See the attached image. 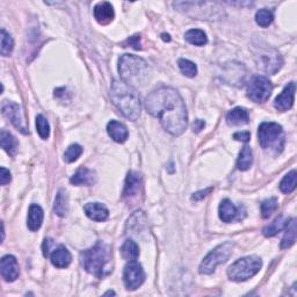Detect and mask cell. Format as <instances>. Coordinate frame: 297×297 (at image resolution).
Segmentation results:
<instances>
[{"mask_svg": "<svg viewBox=\"0 0 297 297\" xmlns=\"http://www.w3.org/2000/svg\"><path fill=\"white\" fill-rule=\"evenodd\" d=\"M145 109L152 116L159 118L166 132L180 136L188 124L187 108L179 93L172 87H158L145 98Z\"/></svg>", "mask_w": 297, "mask_h": 297, "instance_id": "obj_1", "label": "cell"}, {"mask_svg": "<svg viewBox=\"0 0 297 297\" xmlns=\"http://www.w3.org/2000/svg\"><path fill=\"white\" fill-rule=\"evenodd\" d=\"M80 263L82 267L98 279H102L113 272L112 251L109 245L104 241L97 244L80 253Z\"/></svg>", "mask_w": 297, "mask_h": 297, "instance_id": "obj_2", "label": "cell"}, {"mask_svg": "<svg viewBox=\"0 0 297 297\" xmlns=\"http://www.w3.org/2000/svg\"><path fill=\"white\" fill-rule=\"evenodd\" d=\"M110 98L116 108L132 121H136L141 115V99L137 91L123 81L114 80L110 89Z\"/></svg>", "mask_w": 297, "mask_h": 297, "instance_id": "obj_3", "label": "cell"}, {"mask_svg": "<svg viewBox=\"0 0 297 297\" xmlns=\"http://www.w3.org/2000/svg\"><path fill=\"white\" fill-rule=\"evenodd\" d=\"M118 73L122 81L129 86H144L149 80L150 69L143 58L135 55H123L118 59Z\"/></svg>", "mask_w": 297, "mask_h": 297, "instance_id": "obj_4", "label": "cell"}, {"mask_svg": "<svg viewBox=\"0 0 297 297\" xmlns=\"http://www.w3.org/2000/svg\"><path fill=\"white\" fill-rule=\"evenodd\" d=\"M258 138L261 148L281 153L284 148V133L282 126L274 122H264L258 130Z\"/></svg>", "mask_w": 297, "mask_h": 297, "instance_id": "obj_5", "label": "cell"}, {"mask_svg": "<svg viewBox=\"0 0 297 297\" xmlns=\"http://www.w3.org/2000/svg\"><path fill=\"white\" fill-rule=\"evenodd\" d=\"M263 266V261L257 256H248L233 263L228 269V276L236 282L246 281L254 276Z\"/></svg>", "mask_w": 297, "mask_h": 297, "instance_id": "obj_6", "label": "cell"}, {"mask_svg": "<svg viewBox=\"0 0 297 297\" xmlns=\"http://www.w3.org/2000/svg\"><path fill=\"white\" fill-rule=\"evenodd\" d=\"M233 247H235V244L232 241H225V243L214 248L200 265L201 274H211L219 265L225 263L229 259V257L231 256L233 251Z\"/></svg>", "mask_w": 297, "mask_h": 297, "instance_id": "obj_7", "label": "cell"}, {"mask_svg": "<svg viewBox=\"0 0 297 297\" xmlns=\"http://www.w3.org/2000/svg\"><path fill=\"white\" fill-rule=\"evenodd\" d=\"M273 91L272 82L264 76H256L252 78L247 89V97L257 104L266 102L271 97Z\"/></svg>", "mask_w": 297, "mask_h": 297, "instance_id": "obj_8", "label": "cell"}, {"mask_svg": "<svg viewBox=\"0 0 297 297\" xmlns=\"http://www.w3.org/2000/svg\"><path fill=\"white\" fill-rule=\"evenodd\" d=\"M3 115L7 120L11 121V123L17 128L20 133L23 135L28 134V126L25 120V113H23L22 107L15 104L13 101H5L2 106Z\"/></svg>", "mask_w": 297, "mask_h": 297, "instance_id": "obj_9", "label": "cell"}, {"mask_svg": "<svg viewBox=\"0 0 297 297\" xmlns=\"http://www.w3.org/2000/svg\"><path fill=\"white\" fill-rule=\"evenodd\" d=\"M145 280V273L143 267L136 260L128 261L123 271V282L128 290H136L143 284Z\"/></svg>", "mask_w": 297, "mask_h": 297, "instance_id": "obj_10", "label": "cell"}, {"mask_svg": "<svg viewBox=\"0 0 297 297\" xmlns=\"http://www.w3.org/2000/svg\"><path fill=\"white\" fill-rule=\"evenodd\" d=\"M256 57L258 59L259 66L269 74H275L283 64L282 57L274 49L261 50L259 56Z\"/></svg>", "mask_w": 297, "mask_h": 297, "instance_id": "obj_11", "label": "cell"}, {"mask_svg": "<svg viewBox=\"0 0 297 297\" xmlns=\"http://www.w3.org/2000/svg\"><path fill=\"white\" fill-rule=\"evenodd\" d=\"M294 98H295V82H289V84L284 87L282 92L276 97L274 101L275 108L278 109L279 112H286V110L290 109L292 105H294Z\"/></svg>", "mask_w": 297, "mask_h": 297, "instance_id": "obj_12", "label": "cell"}, {"mask_svg": "<svg viewBox=\"0 0 297 297\" xmlns=\"http://www.w3.org/2000/svg\"><path fill=\"white\" fill-rule=\"evenodd\" d=\"M0 269H2V275L7 282H13V281L19 278L20 271L17 259L13 256H5L3 257L2 264H0Z\"/></svg>", "mask_w": 297, "mask_h": 297, "instance_id": "obj_13", "label": "cell"}, {"mask_svg": "<svg viewBox=\"0 0 297 297\" xmlns=\"http://www.w3.org/2000/svg\"><path fill=\"white\" fill-rule=\"evenodd\" d=\"M142 188V177L138 172L130 171L126 176L123 196L125 199H134L138 195Z\"/></svg>", "mask_w": 297, "mask_h": 297, "instance_id": "obj_14", "label": "cell"}, {"mask_svg": "<svg viewBox=\"0 0 297 297\" xmlns=\"http://www.w3.org/2000/svg\"><path fill=\"white\" fill-rule=\"evenodd\" d=\"M93 13L97 21L102 26L108 25V23L113 21L114 17H115L112 4L108 2H102L97 4L96 7H94Z\"/></svg>", "mask_w": 297, "mask_h": 297, "instance_id": "obj_15", "label": "cell"}, {"mask_svg": "<svg viewBox=\"0 0 297 297\" xmlns=\"http://www.w3.org/2000/svg\"><path fill=\"white\" fill-rule=\"evenodd\" d=\"M84 211L89 219L96 222H104L109 216V211L106 205L99 202H91V203L85 204Z\"/></svg>", "mask_w": 297, "mask_h": 297, "instance_id": "obj_16", "label": "cell"}, {"mask_svg": "<svg viewBox=\"0 0 297 297\" xmlns=\"http://www.w3.org/2000/svg\"><path fill=\"white\" fill-rule=\"evenodd\" d=\"M107 133L110 137H112L113 141H115L116 143H124V142L128 140L129 132L126 129V126L121 123L118 121H110L108 124H107Z\"/></svg>", "mask_w": 297, "mask_h": 297, "instance_id": "obj_17", "label": "cell"}, {"mask_svg": "<svg viewBox=\"0 0 297 297\" xmlns=\"http://www.w3.org/2000/svg\"><path fill=\"white\" fill-rule=\"evenodd\" d=\"M220 219L224 223H230L232 221L240 220L239 209L236 208V205L229 199H225L220 204Z\"/></svg>", "mask_w": 297, "mask_h": 297, "instance_id": "obj_18", "label": "cell"}, {"mask_svg": "<svg viewBox=\"0 0 297 297\" xmlns=\"http://www.w3.org/2000/svg\"><path fill=\"white\" fill-rule=\"evenodd\" d=\"M51 264L54 265L55 267L57 268H66L71 264V260H72V257H71V253L69 252L65 246H58L55 248L53 253L50 256Z\"/></svg>", "mask_w": 297, "mask_h": 297, "instance_id": "obj_19", "label": "cell"}, {"mask_svg": "<svg viewBox=\"0 0 297 297\" xmlns=\"http://www.w3.org/2000/svg\"><path fill=\"white\" fill-rule=\"evenodd\" d=\"M71 184L76 186H93L96 184V173L87 167H80L71 178Z\"/></svg>", "mask_w": 297, "mask_h": 297, "instance_id": "obj_20", "label": "cell"}, {"mask_svg": "<svg viewBox=\"0 0 297 297\" xmlns=\"http://www.w3.org/2000/svg\"><path fill=\"white\" fill-rule=\"evenodd\" d=\"M43 210L38 204H31L28 210V220L27 225L30 231H37L43 223Z\"/></svg>", "mask_w": 297, "mask_h": 297, "instance_id": "obj_21", "label": "cell"}, {"mask_svg": "<svg viewBox=\"0 0 297 297\" xmlns=\"http://www.w3.org/2000/svg\"><path fill=\"white\" fill-rule=\"evenodd\" d=\"M227 121L230 125L246 124L249 121V114L247 109L243 108V107H236L228 113Z\"/></svg>", "mask_w": 297, "mask_h": 297, "instance_id": "obj_22", "label": "cell"}, {"mask_svg": "<svg viewBox=\"0 0 297 297\" xmlns=\"http://www.w3.org/2000/svg\"><path fill=\"white\" fill-rule=\"evenodd\" d=\"M122 258L126 261L136 260L140 257V248L138 245L132 239H126L121 247Z\"/></svg>", "mask_w": 297, "mask_h": 297, "instance_id": "obj_23", "label": "cell"}, {"mask_svg": "<svg viewBox=\"0 0 297 297\" xmlns=\"http://www.w3.org/2000/svg\"><path fill=\"white\" fill-rule=\"evenodd\" d=\"M284 229H286V233L281 241V248H289L296 241V220L292 219L289 221Z\"/></svg>", "mask_w": 297, "mask_h": 297, "instance_id": "obj_24", "label": "cell"}, {"mask_svg": "<svg viewBox=\"0 0 297 297\" xmlns=\"http://www.w3.org/2000/svg\"><path fill=\"white\" fill-rule=\"evenodd\" d=\"M0 143H2V148L11 156H13L17 152L18 141L15 140L13 135L7 133L6 130H3L2 134H0Z\"/></svg>", "mask_w": 297, "mask_h": 297, "instance_id": "obj_25", "label": "cell"}, {"mask_svg": "<svg viewBox=\"0 0 297 297\" xmlns=\"http://www.w3.org/2000/svg\"><path fill=\"white\" fill-rule=\"evenodd\" d=\"M67 209H69V205H67V195L64 189H59L56 199H55V204H54V211L59 217H64L67 214Z\"/></svg>", "mask_w": 297, "mask_h": 297, "instance_id": "obj_26", "label": "cell"}, {"mask_svg": "<svg viewBox=\"0 0 297 297\" xmlns=\"http://www.w3.org/2000/svg\"><path fill=\"white\" fill-rule=\"evenodd\" d=\"M185 38L188 43H191V45H193V46H197V47H202V46L207 45V42H208L207 35H205L204 31L201 30V29L188 30L187 33L185 34Z\"/></svg>", "mask_w": 297, "mask_h": 297, "instance_id": "obj_27", "label": "cell"}, {"mask_svg": "<svg viewBox=\"0 0 297 297\" xmlns=\"http://www.w3.org/2000/svg\"><path fill=\"white\" fill-rule=\"evenodd\" d=\"M253 163V156H252V150L249 146H244L241 149L239 153L238 159H237V167H238L240 171H247V169L251 167Z\"/></svg>", "mask_w": 297, "mask_h": 297, "instance_id": "obj_28", "label": "cell"}, {"mask_svg": "<svg viewBox=\"0 0 297 297\" xmlns=\"http://www.w3.org/2000/svg\"><path fill=\"white\" fill-rule=\"evenodd\" d=\"M145 225V215L143 211H136L134 213V215L130 217L126 224V230L138 232L143 229Z\"/></svg>", "mask_w": 297, "mask_h": 297, "instance_id": "obj_29", "label": "cell"}, {"mask_svg": "<svg viewBox=\"0 0 297 297\" xmlns=\"http://www.w3.org/2000/svg\"><path fill=\"white\" fill-rule=\"evenodd\" d=\"M288 222L284 220L283 216H280L278 219H275L271 224L264 229V235L266 237H273L278 235L280 231H282L286 228Z\"/></svg>", "mask_w": 297, "mask_h": 297, "instance_id": "obj_30", "label": "cell"}, {"mask_svg": "<svg viewBox=\"0 0 297 297\" xmlns=\"http://www.w3.org/2000/svg\"><path fill=\"white\" fill-rule=\"evenodd\" d=\"M296 188V171L292 169L291 172L284 176V178L280 184L281 192L284 194H290Z\"/></svg>", "mask_w": 297, "mask_h": 297, "instance_id": "obj_31", "label": "cell"}, {"mask_svg": "<svg viewBox=\"0 0 297 297\" xmlns=\"http://www.w3.org/2000/svg\"><path fill=\"white\" fill-rule=\"evenodd\" d=\"M14 48V41L12 38L11 35L7 33L5 29H2V49H0V53H2L3 56H10L13 51Z\"/></svg>", "mask_w": 297, "mask_h": 297, "instance_id": "obj_32", "label": "cell"}, {"mask_svg": "<svg viewBox=\"0 0 297 297\" xmlns=\"http://www.w3.org/2000/svg\"><path fill=\"white\" fill-rule=\"evenodd\" d=\"M278 199H276V197H269V199L265 200L263 203H261V216H263L264 219H268V217L278 209Z\"/></svg>", "mask_w": 297, "mask_h": 297, "instance_id": "obj_33", "label": "cell"}, {"mask_svg": "<svg viewBox=\"0 0 297 297\" xmlns=\"http://www.w3.org/2000/svg\"><path fill=\"white\" fill-rule=\"evenodd\" d=\"M178 65H179L181 72L184 73L186 77L193 78V77L196 76L197 67L193 62L188 61V59H185V58H180L179 61H178Z\"/></svg>", "mask_w": 297, "mask_h": 297, "instance_id": "obj_34", "label": "cell"}, {"mask_svg": "<svg viewBox=\"0 0 297 297\" xmlns=\"http://www.w3.org/2000/svg\"><path fill=\"white\" fill-rule=\"evenodd\" d=\"M273 20H274V15H273V13L269 10L264 9L257 12L256 21L260 27L266 28V27H268L273 22Z\"/></svg>", "mask_w": 297, "mask_h": 297, "instance_id": "obj_35", "label": "cell"}, {"mask_svg": "<svg viewBox=\"0 0 297 297\" xmlns=\"http://www.w3.org/2000/svg\"><path fill=\"white\" fill-rule=\"evenodd\" d=\"M36 129H37L39 137L43 138V140L49 138V136H50L49 122L45 116L41 115V114L36 116Z\"/></svg>", "mask_w": 297, "mask_h": 297, "instance_id": "obj_36", "label": "cell"}, {"mask_svg": "<svg viewBox=\"0 0 297 297\" xmlns=\"http://www.w3.org/2000/svg\"><path fill=\"white\" fill-rule=\"evenodd\" d=\"M82 153V148L79 144H72L66 149L64 153V160L66 163H73Z\"/></svg>", "mask_w": 297, "mask_h": 297, "instance_id": "obj_37", "label": "cell"}, {"mask_svg": "<svg viewBox=\"0 0 297 297\" xmlns=\"http://www.w3.org/2000/svg\"><path fill=\"white\" fill-rule=\"evenodd\" d=\"M0 172H2V177H0V184L2 186H5L11 182V173L9 169H6L5 167L0 168Z\"/></svg>", "mask_w": 297, "mask_h": 297, "instance_id": "obj_38", "label": "cell"}, {"mask_svg": "<svg viewBox=\"0 0 297 297\" xmlns=\"http://www.w3.org/2000/svg\"><path fill=\"white\" fill-rule=\"evenodd\" d=\"M233 138H235L236 141L247 143V142L249 141V138H251V134H249L248 132H239V133H236L235 135H233Z\"/></svg>", "mask_w": 297, "mask_h": 297, "instance_id": "obj_39", "label": "cell"}, {"mask_svg": "<svg viewBox=\"0 0 297 297\" xmlns=\"http://www.w3.org/2000/svg\"><path fill=\"white\" fill-rule=\"evenodd\" d=\"M54 246V240L50 239V238H47L43 241V245H42V249H43V254L45 257H48L49 253L51 251V247Z\"/></svg>", "mask_w": 297, "mask_h": 297, "instance_id": "obj_40", "label": "cell"}, {"mask_svg": "<svg viewBox=\"0 0 297 297\" xmlns=\"http://www.w3.org/2000/svg\"><path fill=\"white\" fill-rule=\"evenodd\" d=\"M211 191H213V188L210 187V188L204 189V191H201V192H197V193H195V194H193L192 200H193V201H200V200H202V199H204V197L207 196L208 194L210 193Z\"/></svg>", "mask_w": 297, "mask_h": 297, "instance_id": "obj_41", "label": "cell"}, {"mask_svg": "<svg viewBox=\"0 0 297 297\" xmlns=\"http://www.w3.org/2000/svg\"><path fill=\"white\" fill-rule=\"evenodd\" d=\"M141 36H133V37H130L128 41H126V43H129L130 46L133 47L134 49H136V50H140L141 49Z\"/></svg>", "mask_w": 297, "mask_h": 297, "instance_id": "obj_42", "label": "cell"}, {"mask_svg": "<svg viewBox=\"0 0 297 297\" xmlns=\"http://www.w3.org/2000/svg\"><path fill=\"white\" fill-rule=\"evenodd\" d=\"M204 125H205L204 121H202V120H196V121L193 123V130H194V133H200L201 130L204 128Z\"/></svg>", "mask_w": 297, "mask_h": 297, "instance_id": "obj_43", "label": "cell"}, {"mask_svg": "<svg viewBox=\"0 0 297 297\" xmlns=\"http://www.w3.org/2000/svg\"><path fill=\"white\" fill-rule=\"evenodd\" d=\"M161 36H163V39H164V41H167V42L171 41V36H169L168 34H163V35H161Z\"/></svg>", "mask_w": 297, "mask_h": 297, "instance_id": "obj_44", "label": "cell"}, {"mask_svg": "<svg viewBox=\"0 0 297 297\" xmlns=\"http://www.w3.org/2000/svg\"><path fill=\"white\" fill-rule=\"evenodd\" d=\"M114 294H115V292H114V291H108V292H106V295H114Z\"/></svg>", "mask_w": 297, "mask_h": 297, "instance_id": "obj_45", "label": "cell"}]
</instances>
